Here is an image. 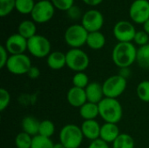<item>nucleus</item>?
<instances>
[{
  "label": "nucleus",
  "mask_w": 149,
  "mask_h": 148,
  "mask_svg": "<svg viewBox=\"0 0 149 148\" xmlns=\"http://www.w3.org/2000/svg\"><path fill=\"white\" fill-rule=\"evenodd\" d=\"M8 53L9 52L7 51L4 45H1L0 46V68H3L6 66L7 61L10 57Z\"/></svg>",
  "instance_id": "35"
},
{
  "label": "nucleus",
  "mask_w": 149,
  "mask_h": 148,
  "mask_svg": "<svg viewBox=\"0 0 149 148\" xmlns=\"http://www.w3.org/2000/svg\"><path fill=\"white\" fill-rule=\"evenodd\" d=\"M112 145L113 148H134V140L130 134L120 133Z\"/></svg>",
  "instance_id": "24"
},
{
  "label": "nucleus",
  "mask_w": 149,
  "mask_h": 148,
  "mask_svg": "<svg viewBox=\"0 0 149 148\" xmlns=\"http://www.w3.org/2000/svg\"><path fill=\"white\" fill-rule=\"evenodd\" d=\"M88 31L82 24H72L65 32V41L72 48H80L86 44Z\"/></svg>",
  "instance_id": "6"
},
{
  "label": "nucleus",
  "mask_w": 149,
  "mask_h": 148,
  "mask_svg": "<svg viewBox=\"0 0 149 148\" xmlns=\"http://www.w3.org/2000/svg\"><path fill=\"white\" fill-rule=\"evenodd\" d=\"M31 61L26 54L10 55L6 64L7 70L14 75L27 74L31 67Z\"/></svg>",
  "instance_id": "9"
},
{
  "label": "nucleus",
  "mask_w": 149,
  "mask_h": 148,
  "mask_svg": "<svg viewBox=\"0 0 149 148\" xmlns=\"http://www.w3.org/2000/svg\"><path fill=\"white\" fill-rule=\"evenodd\" d=\"M59 142L65 148H79L84 140L80 126L74 124L64 126L59 132Z\"/></svg>",
  "instance_id": "3"
},
{
  "label": "nucleus",
  "mask_w": 149,
  "mask_h": 148,
  "mask_svg": "<svg viewBox=\"0 0 149 148\" xmlns=\"http://www.w3.org/2000/svg\"><path fill=\"white\" fill-rule=\"evenodd\" d=\"M66 99L70 106L77 108H80L87 102L85 89L78 88L75 86H72L71 89H69L66 94Z\"/></svg>",
  "instance_id": "15"
},
{
  "label": "nucleus",
  "mask_w": 149,
  "mask_h": 148,
  "mask_svg": "<svg viewBox=\"0 0 149 148\" xmlns=\"http://www.w3.org/2000/svg\"><path fill=\"white\" fill-rule=\"evenodd\" d=\"M28 40L18 33L10 35L5 41L4 47L10 55L24 54L27 50Z\"/></svg>",
  "instance_id": "13"
},
{
  "label": "nucleus",
  "mask_w": 149,
  "mask_h": 148,
  "mask_svg": "<svg viewBox=\"0 0 149 148\" xmlns=\"http://www.w3.org/2000/svg\"><path fill=\"white\" fill-rule=\"evenodd\" d=\"M66 66L75 72H84L89 65L88 55L80 48H72L66 53Z\"/></svg>",
  "instance_id": "4"
},
{
  "label": "nucleus",
  "mask_w": 149,
  "mask_h": 148,
  "mask_svg": "<svg viewBox=\"0 0 149 148\" xmlns=\"http://www.w3.org/2000/svg\"><path fill=\"white\" fill-rule=\"evenodd\" d=\"M53 148H65V146H64L63 144H61L60 142H58V143L54 144V147H53Z\"/></svg>",
  "instance_id": "42"
},
{
  "label": "nucleus",
  "mask_w": 149,
  "mask_h": 148,
  "mask_svg": "<svg viewBox=\"0 0 149 148\" xmlns=\"http://www.w3.org/2000/svg\"><path fill=\"white\" fill-rule=\"evenodd\" d=\"M81 24L88 32L100 31L104 24V17L98 10H89L83 15Z\"/></svg>",
  "instance_id": "12"
},
{
  "label": "nucleus",
  "mask_w": 149,
  "mask_h": 148,
  "mask_svg": "<svg viewBox=\"0 0 149 148\" xmlns=\"http://www.w3.org/2000/svg\"><path fill=\"white\" fill-rule=\"evenodd\" d=\"M148 148H149V147H148Z\"/></svg>",
  "instance_id": "43"
},
{
  "label": "nucleus",
  "mask_w": 149,
  "mask_h": 148,
  "mask_svg": "<svg viewBox=\"0 0 149 148\" xmlns=\"http://www.w3.org/2000/svg\"><path fill=\"white\" fill-rule=\"evenodd\" d=\"M54 133H55V125L52 121L49 120H45L40 121L38 135L46 138H51L54 134Z\"/></svg>",
  "instance_id": "26"
},
{
  "label": "nucleus",
  "mask_w": 149,
  "mask_h": 148,
  "mask_svg": "<svg viewBox=\"0 0 149 148\" xmlns=\"http://www.w3.org/2000/svg\"><path fill=\"white\" fill-rule=\"evenodd\" d=\"M129 17L136 24L146 23L149 19L148 0H134L129 8Z\"/></svg>",
  "instance_id": "11"
},
{
  "label": "nucleus",
  "mask_w": 149,
  "mask_h": 148,
  "mask_svg": "<svg viewBox=\"0 0 149 148\" xmlns=\"http://www.w3.org/2000/svg\"><path fill=\"white\" fill-rule=\"evenodd\" d=\"M137 49L133 43H118L112 52V58L116 66L129 68L136 62Z\"/></svg>",
  "instance_id": "1"
},
{
  "label": "nucleus",
  "mask_w": 149,
  "mask_h": 148,
  "mask_svg": "<svg viewBox=\"0 0 149 148\" xmlns=\"http://www.w3.org/2000/svg\"><path fill=\"white\" fill-rule=\"evenodd\" d=\"M86 44L89 48L93 50H100L106 44V37L100 31L89 32L86 40Z\"/></svg>",
  "instance_id": "21"
},
{
  "label": "nucleus",
  "mask_w": 149,
  "mask_h": 148,
  "mask_svg": "<svg viewBox=\"0 0 149 148\" xmlns=\"http://www.w3.org/2000/svg\"><path fill=\"white\" fill-rule=\"evenodd\" d=\"M16 8V0H0V16L9 15Z\"/></svg>",
  "instance_id": "31"
},
{
  "label": "nucleus",
  "mask_w": 149,
  "mask_h": 148,
  "mask_svg": "<svg viewBox=\"0 0 149 148\" xmlns=\"http://www.w3.org/2000/svg\"><path fill=\"white\" fill-rule=\"evenodd\" d=\"M136 34V30L132 23L126 20L117 22L113 27V35L119 43H132Z\"/></svg>",
  "instance_id": "10"
},
{
  "label": "nucleus",
  "mask_w": 149,
  "mask_h": 148,
  "mask_svg": "<svg viewBox=\"0 0 149 148\" xmlns=\"http://www.w3.org/2000/svg\"><path fill=\"white\" fill-rule=\"evenodd\" d=\"M34 0H16V10L23 15L31 14L35 6Z\"/></svg>",
  "instance_id": "25"
},
{
  "label": "nucleus",
  "mask_w": 149,
  "mask_h": 148,
  "mask_svg": "<svg viewBox=\"0 0 149 148\" xmlns=\"http://www.w3.org/2000/svg\"><path fill=\"white\" fill-rule=\"evenodd\" d=\"M120 134L119 126L117 124H113V123H104L101 126L100 128V139L104 140L105 142L110 144L113 143L114 140L119 137Z\"/></svg>",
  "instance_id": "17"
},
{
  "label": "nucleus",
  "mask_w": 149,
  "mask_h": 148,
  "mask_svg": "<svg viewBox=\"0 0 149 148\" xmlns=\"http://www.w3.org/2000/svg\"><path fill=\"white\" fill-rule=\"evenodd\" d=\"M46 63L48 67L52 70H60L66 66V56L62 51H52L46 58Z\"/></svg>",
  "instance_id": "18"
},
{
  "label": "nucleus",
  "mask_w": 149,
  "mask_h": 148,
  "mask_svg": "<svg viewBox=\"0 0 149 148\" xmlns=\"http://www.w3.org/2000/svg\"><path fill=\"white\" fill-rule=\"evenodd\" d=\"M28 77L31 79H37L40 76V70L36 66H31L27 73Z\"/></svg>",
  "instance_id": "38"
},
{
  "label": "nucleus",
  "mask_w": 149,
  "mask_h": 148,
  "mask_svg": "<svg viewBox=\"0 0 149 148\" xmlns=\"http://www.w3.org/2000/svg\"><path fill=\"white\" fill-rule=\"evenodd\" d=\"M119 75H120L121 77H123L124 79H127L130 76V70H129V68H120V72Z\"/></svg>",
  "instance_id": "40"
},
{
  "label": "nucleus",
  "mask_w": 149,
  "mask_h": 148,
  "mask_svg": "<svg viewBox=\"0 0 149 148\" xmlns=\"http://www.w3.org/2000/svg\"><path fill=\"white\" fill-rule=\"evenodd\" d=\"M105 98L117 99L127 88V79L119 74L107 78L102 84Z\"/></svg>",
  "instance_id": "5"
},
{
  "label": "nucleus",
  "mask_w": 149,
  "mask_h": 148,
  "mask_svg": "<svg viewBox=\"0 0 149 148\" xmlns=\"http://www.w3.org/2000/svg\"><path fill=\"white\" fill-rule=\"evenodd\" d=\"M89 83V78L84 72H76L72 77V85L75 87L86 89Z\"/></svg>",
  "instance_id": "30"
},
{
  "label": "nucleus",
  "mask_w": 149,
  "mask_h": 148,
  "mask_svg": "<svg viewBox=\"0 0 149 148\" xmlns=\"http://www.w3.org/2000/svg\"><path fill=\"white\" fill-rule=\"evenodd\" d=\"M37 32V27L34 21L31 20H24L22 21L17 27V33L27 40L34 37Z\"/></svg>",
  "instance_id": "22"
},
{
  "label": "nucleus",
  "mask_w": 149,
  "mask_h": 148,
  "mask_svg": "<svg viewBox=\"0 0 149 148\" xmlns=\"http://www.w3.org/2000/svg\"><path fill=\"white\" fill-rule=\"evenodd\" d=\"M138 98L146 103H149V80H143L136 87Z\"/></svg>",
  "instance_id": "28"
},
{
  "label": "nucleus",
  "mask_w": 149,
  "mask_h": 148,
  "mask_svg": "<svg viewBox=\"0 0 149 148\" xmlns=\"http://www.w3.org/2000/svg\"><path fill=\"white\" fill-rule=\"evenodd\" d=\"M85 91L88 102L99 105V103L105 98L103 86L98 82H90Z\"/></svg>",
  "instance_id": "16"
},
{
  "label": "nucleus",
  "mask_w": 149,
  "mask_h": 148,
  "mask_svg": "<svg viewBox=\"0 0 149 148\" xmlns=\"http://www.w3.org/2000/svg\"><path fill=\"white\" fill-rule=\"evenodd\" d=\"M87 148H109V145L108 143L105 142L101 139H98L91 141Z\"/></svg>",
  "instance_id": "36"
},
{
  "label": "nucleus",
  "mask_w": 149,
  "mask_h": 148,
  "mask_svg": "<svg viewBox=\"0 0 149 148\" xmlns=\"http://www.w3.org/2000/svg\"><path fill=\"white\" fill-rule=\"evenodd\" d=\"M54 143L51 138H46L41 135H36L32 138L31 148H53Z\"/></svg>",
  "instance_id": "27"
},
{
  "label": "nucleus",
  "mask_w": 149,
  "mask_h": 148,
  "mask_svg": "<svg viewBox=\"0 0 149 148\" xmlns=\"http://www.w3.org/2000/svg\"><path fill=\"white\" fill-rule=\"evenodd\" d=\"M10 92L4 89H0V111L3 112L10 105Z\"/></svg>",
  "instance_id": "33"
},
{
  "label": "nucleus",
  "mask_w": 149,
  "mask_h": 148,
  "mask_svg": "<svg viewBox=\"0 0 149 148\" xmlns=\"http://www.w3.org/2000/svg\"><path fill=\"white\" fill-rule=\"evenodd\" d=\"M136 62L141 68L149 70V44L137 49Z\"/></svg>",
  "instance_id": "23"
},
{
  "label": "nucleus",
  "mask_w": 149,
  "mask_h": 148,
  "mask_svg": "<svg viewBox=\"0 0 149 148\" xmlns=\"http://www.w3.org/2000/svg\"><path fill=\"white\" fill-rule=\"evenodd\" d=\"M80 128L84 135V138L91 141L100 139L101 126L96 120H84L80 126Z\"/></svg>",
  "instance_id": "14"
},
{
  "label": "nucleus",
  "mask_w": 149,
  "mask_h": 148,
  "mask_svg": "<svg viewBox=\"0 0 149 148\" xmlns=\"http://www.w3.org/2000/svg\"><path fill=\"white\" fill-rule=\"evenodd\" d=\"M149 40V35L145 32L144 31H136V34H135V37H134V43L136 44H138L140 47L141 46H143V45H146L148 44Z\"/></svg>",
  "instance_id": "34"
},
{
  "label": "nucleus",
  "mask_w": 149,
  "mask_h": 148,
  "mask_svg": "<svg viewBox=\"0 0 149 148\" xmlns=\"http://www.w3.org/2000/svg\"><path fill=\"white\" fill-rule=\"evenodd\" d=\"M100 118L106 123L118 124L123 116V108L117 99L104 98L99 103Z\"/></svg>",
  "instance_id": "2"
},
{
  "label": "nucleus",
  "mask_w": 149,
  "mask_h": 148,
  "mask_svg": "<svg viewBox=\"0 0 149 148\" xmlns=\"http://www.w3.org/2000/svg\"><path fill=\"white\" fill-rule=\"evenodd\" d=\"M54 13L55 7L51 0H40L35 3L31 16L35 23L45 24L53 17Z\"/></svg>",
  "instance_id": "8"
},
{
  "label": "nucleus",
  "mask_w": 149,
  "mask_h": 148,
  "mask_svg": "<svg viewBox=\"0 0 149 148\" xmlns=\"http://www.w3.org/2000/svg\"><path fill=\"white\" fill-rule=\"evenodd\" d=\"M21 126H22L23 132L31 135V137L38 135L40 122L35 117L25 116L22 120Z\"/></svg>",
  "instance_id": "19"
},
{
  "label": "nucleus",
  "mask_w": 149,
  "mask_h": 148,
  "mask_svg": "<svg viewBox=\"0 0 149 148\" xmlns=\"http://www.w3.org/2000/svg\"><path fill=\"white\" fill-rule=\"evenodd\" d=\"M51 2L56 9L64 11H67L74 4V0H51Z\"/></svg>",
  "instance_id": "32"
},
{
  "label": "nucleus",
  "mask_w": 149,
  "mask_h": 148,
  "mask_svg": "<svg viewBox=\"0 0 149 148\" xmlns=\"http://www.w3.org/2000/svg\"><path fill=\"white\" fill-rule=\"evenodd\" d=\"M32 138L31 135L24 132L19 133L15 139V145L17 148H31L32 143Z\"/></svg>",
  "instance_id": "29"
},
{
  "label": "nucleus",
  "mask_w": 149,
  "mask_h": 148,
  "mask_svg": "<svg viewBox=\"0 0 149 148\" xmlns=\"http://www.w3.org/2000/svg\"><path fill=\"white\" fill-rule=\"evenodd\" d=\"M143 31L149 35V19L143 24Z\"/></svg>",
  "instance_id": "41"
},
{
  "label": "nucleus",
  "mask_w": 149,
  "mask_h": 148,
  "mask_svg": "<svg viewBox=\"0 0 149 148\" xmlns=\"http://www.w3.org/2000/svg\"><path fill=\"white\" fill-rule=\"evenodd\" d=\"M82 1L86 4L90 5V6H97L103 2V0H82Z\"/></svg>",
  "instance_id": "39"
},
{
  "label": "nucleus",
  "mask_w": 149,
  "mask_h": 148,
  "mask_svg": "<svg viewBox=\"0 0 149 148\" xmlns=\"http://www.w3.org/2000/svg\"><path fill=\"white\" fill-rule=\"evenodd\" d=\"M79 115L84 120H95L98 116H100L99 106L87 101L79 108Z\"/></svg>",
  "instance_id": "20"
},
{
  "label": "nucleus",
  "mask_w": 149,
  "mask_h": 148,
  "mask_svg": "<svg viewBox=\"0 0 149 148\" xmlns=\"http://www.w3.org/2000/svg\"><path fill=\"white\" fill-rule=\"evenodd\" d=\"M66 12H67L68 16L72 19H77V18H79L80 17V10H79V8L75 7L74 5L70 10H68Z\"/></svg>",
  "instance_id": "37"
},
{
  "label": "nucleus",
  "mask_w": 149,
  "mask_h": 148,
  "mask_svg": "<svg viewBox=\"0 0 149 148\" xmlns=\"http://www.w3.org/2000/svg\"><path fill=\"white\" fill-rule=\"evenodd\" d=\"M52 45L49 39L42 35L36 34L28 39V51L37 58H47L51 53Z\"/></svg>",
  "instance_id": "7"
}]
</instances>
